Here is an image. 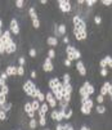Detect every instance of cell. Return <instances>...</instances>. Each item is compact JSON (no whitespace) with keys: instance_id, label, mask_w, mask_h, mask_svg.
Segmentation results:
<instances>
[{"instance_id":"6da1fadb","label":"cell","mask_w":112,"mask_h":130,"mask_svg":"<svg viewBox=\"0 0 112 130\" xmlns=\"http://www.w3.org/2000/svg\"><path fill=\"white\" fill-rule=\"evenodd\" d=\"M36 85L32 80H27L25 84H23V91L26 93V94L31 98H35V90H36Z\"/></svg>"},{"instance_id":"7a4b0ae2","label":"cell","mask_w":112,"mask_h":130,"mask_svg":"<svg viewBox=\"0 0 112 130\" xmlns=\"http://www.w3.org/2000/svg\"><path fill=\"white\" fill-rule=\"evenodd\" d=\"M45 101H46V103H48V106L50 108H55V107H57V104H58V102L55 101V98H54L52 91H48L46 94H45Z\"/></svg>"},{"instance_id":"3957f363","label":"cell","mask_w":112,"mask_h":130,"mask_svg":"<svg viewBox=\"0 0 112 130\" xmlns=\"http://www.w3.org/2000/svg\"><path fill=\"white\" fill-rule=\"evenodd\" d=\"M58 8L61 12L63 13H68L72 10V7H71V3L70 2H66V0H59L58 2Z\"/></svg>"},{"instance_id":"277c9868","label":"cell","mask_w":112,"mask_h":130,"mask_svg":"<svg viewBox=\"0 0 112 130\" xmlns=\"http://www.w3.org/2000/svg\"><path fill=\"white\" fill-rule=\"evenodd\" d=\"M9 30H10V32H12V34H14V35H20L21 28H20V23H18V21L15 20V18H13V20L10 21Z\"/></svg>"},{"instance_id":"5b68a950","label":"cell","mask_w":112,"mask_h":130,"mask_svg":"<svg viewBox=\"0 0 112 130\" xmlns=\"http://www.w3.org/2000/svg\"><path fill=\"white\" fill-rule=\"evenodd\" d=\"M17 52V44L13 41V40H9L7 44H5V53L7 54H13Z\"/></svg>"},{"instance_id":"8992f818","label":"cell","mask_w":112,"mask_h":130,"mask_svg":"<svg viewBox=\"0 0 112 130\" xmlns=\"http://www.w3.org/2000/svg\"><path fill=\"white\" fill-rule=\"evenodd\" d=\"M61 84H62V83L59 81V79H58V77H52V79L48 81V86H49V89H50V90L57 89Z\"/></svg>"},{"instance_id":"52a82bcc","label":"cell","mask_w":112,"mask_h":130,"mask_svg":"<svg viewBox=\"0 0 112 130\" xmlns=\"http://www.w3.org/2000/svg\"><path fill=\"white\" fill-rule=\"evenodd\" d=\"M43 70L45 71V72H52L53 70H54V66H53V63H52V59L50 58H45V61H44V64H43Z\"/></svg>"},{"instance_id":"ba28073f","label":"cell","mask_w":112,"mask_h":130,"mask_svg":"<svg viewBox=\"0 0 112 130\" xmlns=\"http://www.w3.org/2000/svg\"><path fill=\"white\" fill-rule=\"evenodd\" d=\"M76 70H77V72L80 73L81 76L86 75V68H85V64H84L83 61H77L76 62Z\"/></svg>"},{"instance_id":"9c48e42d","label":"cell","mask_w":112,"mask_h":130,"mask_svg":"<svg viewBox=\"0 0 112 130\" xmlns=\"http://www.w3.org/2000/svg\"><path fill=\"white\" fill-rule=\"evenodd\" d=\"M48 109H49V106H48V103H43L41 106H40V109L37 111V113H39V117H43V116H45L46 113H48Z\"/></svg>"},{"instance_id":"30bf717a","label":"cell","mask_w":112,"mask_h":130,"mask_svg":"<svg viewBox=\"0 0 112 130\" xmlns=\"http://www.w3.org/2000/svg\"><path fill=\"white\" fill-rule=\"evenodd\" d=\"M5 73L10 77V76H15L17 75V67L15 66H8L5 68Z\"/></svg>"},{"instance_id":"8fae6325","label":"cell","mask_w":112,"mask_h":130,"mask_svg":"<svg viewBox=\"0 0 112 130\" xmlns=\"http://www.w3.org/2000/svg\"><path fill=\"white\" fill-rule=\"evenodd\" d=\"M58 39L55 38V36H49V38H46V44L50 45V46H57L58 45Z\"/></svg>"},{"instance_id":"7c38bea8","label":"cell","mask_w":112,"mask_h":130,"mask_svg":"<svg viewBox=\"0 0 112 130\" xmlns=\"http://www.w3.org/2000/svg\"><path fill=\"white\" fill-rule=\"evenodd\" d=\"M109 88H111V83L106 81V83L103 84V86L101 88V93H99V94H101V95H103V97H104V95H107V94H108V89H109Z\"/></svg>"},{"instance_id":"4fadbf2b","label":"cell","mask_w":112,"mask_h":130,"mask_svg":"<svg viewBox=\"0 0 112 130\" xmlns=\"http://www.w3.org/2000/svg\"><path fill=\"white\" fill-rule=\"evenodd\" d=\"M75 39H76L77 41H83V40L88 39V32L86 31H80L79 34L75 35Z\"/></svg>"},{"instance_id":"5bb4252c","label":"cell","mask_w":112,"mask_h":130,"mask_svg":"<svg viewBox=\"0 0 112 130\" xmlns=\"http://www.w3.org/2000/svg\"><path fill=\"white\" fill-rule=\"evenodd\" d=\"M84 86H85V89H86V91H88V94H89V95L94 94L95 89H94V86H93L89 81H85V83H84Z\"/></svg>"},{"instance_id":"9a60e30c","label":"cell","mask_w":112,"mask_h":130,"mask_svg":"<svg viewBox=\"0 0 112 130\" xmlns=\"http://www.w3.org/2000/svg\"><path fill=\"white\" fill-rule=\"evenodd\" d=\"M79 94H80V97H81V98H86V99H88V98H90V95L88 94V91H86V89H85V86H84V85L79 89Z\"/></svg>"},{"instance_id":"2e32d148","label":"cell","mask_w":112,"mask_h":130,"mask_svg":"<svg viewBox=\"0 0 112 130\" xmlns=\"http://www.w3.org/2000/svg\"><path fill=\"white\" fill-rule=\"evenodd\" d=\"M31 106H32V111H34V112H37V111L40 109V102L37 99H34L31 102Z\"/></svg>"},{"instance_id":"e0dca14e","label":"cell","mask_w":112,"mask_h":130,"mask_svg":"<svg viewBox=\"0 0 112 130\" xmlns=\"http://www.w3.org/2000/svg\"><path fill=\"white\" fill-rule=\"evenodd\" d=\"M28 15H30V18L34 21V20H37V13H36V9L34 8V7H31L30 9H28Z\"/></svg>"},{"instance_id":"ac0fdd59","label":"cell","mask_w":112,"mask_h":130,"mask_svg":"<svg viewBox=\"0 0 112 130\" xmlns=\"http://www.w3.org/2000/svg\"><path fill=\"white\" fill-rule=\"evenodd\" d=\"M37 124H39V121H37L35 117L34 119H30V122H28V127L31 129V130H35L36 129V126H37Z\"/></svg>"},{"instance_id":"d6986e66","label":"cell","mask_w":112,"mask_h":130,"mask_svg":"<svg viewBox=\"0 0 112 130\" xmlns=\"http://www.w3.org/2000/svg\"><path fill=\"white\" fill-rule=\"evenodd\" d=\"M72 115H73V111H72L70 107L65 109V120H70V119L72 117Z\"/></svg>"},{"instance_id":"ffe728a7","label":"cell","mask_w":112,"mask_h":130,"mask_svg":"<svg viewBox=\"0 0 112 130\" xmlns=\"http://www.w3.org/2000/svg\"><path fill=\"white\" fill-rule=\"evenodd\" d=\"M95 111H97V113H99V115H103V113H106V107H104L103 104H97V107H95Z\"/></svg>"},{"instance_id":"44dd1931","label":"cell","mask_w":112,"mask_h":130,"mask_svg":"<svg viewBox=\"0 0 112 130\" xmlns=\"http://www.w3.org/2000/svg\"><path fill=\"white\" fill-rule=\"evenodd\" d=\"M65 120V109H58V116H57V122H62Z\"/></svg>"},{"instance_id":"7402d4cb","label":"cell","mask_w":112,"mask_h":130,"mask_svg":"<svg viewBox=\"0 0 112 130\" xmlns=\"http://www.w3.org/2000/svg\"><path fill=\"white\" fill-rule=\"evenodd\" d=\"M58 32H59V35L61 36H63V35H66V32H67V26L66 25H59L58 26Z\"/></svg>"},{"instance_id":"603a6c76","label":"cell","mask_w":112,"mask_h":130,"mask_svg":"<svg viewBox=\"0 0 112 130\" xmlns=\"http://www.w3.org/2000/svg\"><path fill=\"white\" fill-rule=\"evenodd\" d=\"M2 111H4V112L7 113L8 111H10L12 109V103H9V102H7V103H4L3 106H2V108H0Z\"/></svg>"},{"instance_id":"cb8c5ba5","label":"cell","mask_w":112,"mask_h":130,"mask_svg":"<svg viewBox=\"0 0 112 130\" xmlns=\"http://www.w3.org/2000/svg\"><path fill=\"white\" fill-rule=\"evenodd\" d=\"M23 108H25V112H26V113L34 112V111H32V106H31V102H26L25 106H23Z\"/></svg>"},{"instance_id":"d4e9b609","label":"cell","mask_w":112,"mask_h":130,"mask_svg":"<svg viewBox=\"0 0 112 130\" xmlns=\"http://www.w3.org/2000/svg\"><path fill=\"white\" fill-rule=\"evenodd\" d=\"M81 20H83V18H81L79 14H75V15L72 17V23H73V26H76V25H77Z\"/></svg>"},{"instance_id":"484cf974","label":"cell","mask_w":112,"mask_h":130,"mask_svg":"<svg viewBox=\"0 0 112 130\" xmlns=\"http://www.w3.org/2000/svg\"><path fill=\"white\" fill-rule=\"evenodd\" d=\"M80 109H81V113H83V115H90V113H91V109H89V108L85 107L84 104H81V108H80Z\"/></svg>"},{"instance_id":"4316f807","label":"cell","mask_w":112,"mask_h":130,"mask_svg":"<svg viewBox=\"0 0 112 130\" xmlns=\"http://www.w3.org/2000/svg\"><path fill=\"white\" fill-rule=\"evenodd\" d=\"M63 89H65V91H67V93H70V94H72L73 88H72L71 83H70V84H63Z\"/></svg>"},{"instance_id":"83f0119b","label":"cell","mask_w":112,"mask_h":130,"mask_svg":"<svg viewBox=\"0 0 112 130\" xmlns=\"http://www.w3.org/2000/svg\"><path fill=\"white\" fill-rule=\"evenodd\" d=\"M17 75L18 76H23L25 75V67L23 66H17Z\"/></svg>"},{"instance_id":"f1b7e54d","label":"cell","mask_w":112,"mask_h":130,"mask_svg":"<svg viewBox=\"0 0 112 130\" xmlns=\"http://www.w3.org/2000/svg\"><path fill=\"white\" fill-rule=\"evenodd\" d=\"M55 55H57V53H55V50H54L53 48H50V49L48 50V58L53 59V58H55Z\"/></svg>"},{"instance_id":"f546056e","label":"cell","mask_w":112,"mask_h":130,"mask_svg":"<svg viewBox=\"0 0 112 130\" xmlns=\"http://www.w3.org/2000/svg\"><path fill=\"white\" fill-rule=\"evenodd\" d=\"M84 106H85V107H88L89 109H91L93 107H94V102H93V99H90V98H89V99L84 103Z\"/></svg>"},{"instance_id":"4dcf8cb0","label":"cell","mask_w":112,"mask_h":130,"mask_svg":"<svg viewBox=\"0 0 112 130\" xmlns=\"http://www.w3.org/2000/svg\"><path fill=\"white\" fill-rule=\"evenodd\" d=\"M103 59L106 61V63H107V67L112 68V57H109V55H106V57H104Z\"/></svg>"},{"instance_id":"1f68e13d","label":"cell","mask_w":112,"mask_h":130,"mask_svg":"<svg viewBox=\"0 0 112 130\" xmlns=\"http://www.w3.org/2000/svg\"><path fill=\"white\" fill-rule=\"evenodd\" d=\"M28 55H30L31 58H36V55H37L36 49H35V48H30V50H28Z\"/></svg>"},{"instance_id":"d6a6232c","label":"cell","mask_w":112,"mask_h":130,"mask_svg":"<svg viewBox=\"0 0 112 130\" xmlns=\"http://www.w3.org/2000/svg\"><path fill=\"white\" fill-rule=\"evenodd\" d=\"M57 116H58V109H53L52 113H50V119L53 121H57Z\"/></svg>"},{"instance_id":"836d02e7","label":"cell","mask_w":112,"mask_h":130,"mask_svg":"<svg viewBox=\"0 0 112 130\" xmlns=\"http://www.w3.org/2000/svg\"><path fill=\"white\" fill-rule=\"evenodd\" d=\"M36 99L39 101L40 103H44V102H45V94H44L43 91H40V93H39V95H37V98H36Z\"/></svg>"},{"instance_id":"e575fe53","label":"cell","mask_w":112,"mask_h":130,"mask_svg":"<svg viewBox=\"0 0 112 130\" xmlns=\"http://www.w3.org/2000/svg\"><path fill=\"white\" fill-rule=\"evenodd\" d=\"M70 81H71V76L68 75V73H65V75H63V83L62 84H70Z\"/></svg>"},{"instance_id":"d590c367","label":"cell","mask_w":112,"mask_h":130,"mask_svg":"<svg viewBox=\"0 0 112 130\" xmlns=\"http://www.w3.org/2000/svg\"><path fill=\"white\" fill-rule=\"evenodd\" d=\"M94 23H95V25H101V23H102V17H101L99 14H95V15H94Z\"/></svg>"},{"instance_id":"8d00e7d4","label":"cell","mask_w":112,"mask_h":130,"mask_svg":"<svg viewBox=\"0 0 112 130\" xmlns=\"http://www.w3.org/2000/svg\"><path fill=\"white\" fill-rule=\"evenodd\" d=\"M23 5H25V2H23V0H17V2H15V7H17L18 9H22Z\"/></svg>"},{"instance_id":"74e56055","label":"cell","mask_w":112,"mask_h":130,"mask_svg":"<svg viewBox=\"0 0 112 130\" xmlns=\"http://www.w3.org/2000/svg\"><path fill=\"white\" fill-rule=\"evenodd\" d=\"M0 89H2V90H0V91H2V93H4V94H7L8 95V93H9V86L5 84V85H3L2 88H0Z\"/></svg>"},{"instance_id":"f35d334b","label":"cell","mask_w":112,"mask_h":130,"mask_svg":"<svg viewBox=\"0 0 112 130\" xmlns=\"http://www.w3.org/2000/svg\"><path fill=\"white\" fill-rule=\"evenodd\" d=\"M39 125H40V126H45V125H46V117H45V116L39 117Z\"/></svg>"},{"instance_id":"ab89813d","label":"cell","mask_w":112,"mask_h":130,"mask_svg":"<svg viewBox=\"0 0 112 130\" xmlns=\"http://www.w3.org/2000/svg\"><path fill=\"white\" fill-rule=\"evenodd\" d=\"M32 26H34V28H40V21H39V18H37V20H34L32 21Z\"/></svg>"},{"instance_id":"60d3db41","label":"cell","mask_w":112,"mask_h":130,"mask_svg":"<svg viewBox=\"0 0 112 130\" xmlns=\"http://www.w3.org/2000/svg\"><path fill=\"white\" fill-rule=\"evenodd\" d=\"M75 50H76V48L73 45H67V48H66V53H75Z\"/></svg>"},{"instance_id":"b9f144b4","label":"cell","mask_w":112,"mask_h":130,"mask_svg":"<svg viewBox=\"0 0 112 130\" xmlns=\"http://www.w3.org/2000/svg\"><path fill=\"white\" fill-rule=\"evenodd\" d=\"M95 4H97L95 0H86V2H85V5L86 7H93V5H95Z\"/></svg>"},{"instance_id":"7bdbcfd3","label":"cell","mask_w":112,"mask_h":130,"mask_svg":"<svg viewBox=\"0 0 112 130\" xmlns=\"http://www.w3.org/2000/svg\"><path fill=\"white\" fill-rule=\"evenodd\" d=\"M95 101H97V103H98V104H102V103L104 102V97L99 94V95H97V98H95Z\"/></svg>"},{"instance_id":"ee69618b","label":"cell","mask_w":112,"mask_h":130,"mask_svg":"<svg viewBox=\"0 0 112 130\" xmlns=\"http://www.w3.org/2000/svg\"><path fill=\"white\" fill-rule=\"evenodd\" d=\"M5 120H7V113L0 109V121H5Z\"/></svg>"},{"instance_id":"f6af8a7d","label":"cell","mask_w":112,"mask_h":130,"mask_svg":"<svg viewBox=\"0 0 112 130\" xmlns=\"http://www.w3.org/2000/svg\"><path fill=\"white\" fill-rule=\"evenodd\" d=\"M75 58H76V61H80V58H81V52L79 49L75 50Z\"/></svg>"},{"instance_id":"bcb514c9","label":"cell","mask_w":112,"mask_h":130,"mask_svg":"<svg viewBox=\"0 0 112 130\" xmlns=\"http://www.w3.org/2000/svg\"><path fill=\"white\" fill-rule=\"evenodd\" d=\"M107 75H108L107 68H101V76H102V77H106Z\"/></svg>"},{"instance_id":"7dc6e473","label":"cell","mask_w":112,"mask_h":130,"mask_svg":"<svg viewBox=\"0 0 112 130\" xmlns=\"http://www.w3.org/2000/svg\"><path fill=\"white\" fill-rule=\"evenodd\" d=\"M99 67H101V68H107V63H106V61H104L103 58L99 61Z\"/></svg>"},{"instance_id":"c3c4849f","label":"cell","mask_w":112,"mask_h":130,"mask_svg":"<svg viewBox=\"0 0 112 130\" xmlns=\"http://www.w3.org/2000/svg\"><path fill=\"white\" fill-rule=\"evenodd\" d=\"M63 130H75V129H73V126L71 124H65L63 125Z\"/></svg>"},{"instance_id":"681fc988","label":"cell","mask_w":112,"mask_h":130,"mask_svg":"<svg viewBox=\"0 0 112 130\" xmlns=\"http://www.w3.org/2000/svg\"><path fill=\"white\" fill-rule=\"evenodd\" d=\"M18 63H20V66H23V64L26 63V59H25V57H20V58H18Z\"/></svg>"},{"instance_id":"f907efd6","label":"cell","mask_w":112,"mask_h":130,"mask_svg":"<svg viewBox=\"0 0 112 130\" xmlns=\"http://www.w3.org/2000/svg\"><path fill=\"white\" fill-rule=\"evenodd\" d=\"M102 4L106 5V7H109V5H112V0H103Z\"/></svg>"},{"instance_id":"816d5d0a","label":"cell","mask_w":112,"mask_h":130,"mask_svg":"<svg viewBox=\"0 0 112 130\" xmlns=\"http://www.w3.org/2000/svg\"><path fill=\"white\" fill-rule=\"evenodd\" d=\"M63 64H65L66 67H71V64H72V62H71L70 59H67V58H66V59L63 61Z\"/></svg>"},{"instance_id":"f5cc1de1","label":"cell","mask_w":112,"mask_h":130,"mask_svg":"<svg viewBox=\"0 0 112 130\" xmlns=\"http://www.w3.org/2000/svg\"><path fill=\"white\" fill-rule=\"evenodd\" d=\"M0 77H2V79H3V80H4V81H7V80H8V77H9V76H8V75H7V73H5V72H2V75H0Z\"/></svg>"},{"instance_id":"db71d44e","label":"cell","mask_w":112,"mask_h":130,"mask_svg":"<svg viewBox=\"0 0 112 130\" xmlns=\"http://www.w3.org/2000/svg\"><path fill=\"white\" fill-rule=\"evenodd\" d=\"M0 54H2V55L5 54V45H3V44L0 45Z\"/></svg>"},{"instance_id":"11a10c76","label":"cell","mask_w":112,"mask_h":130,"mask_svg":"<svg viewBox=\"0 0 112 130\" xmlns=\"http://www.w3.org/2000/svg\"><path fill=\"white\" fill-rule=\"evenodd\" d=\"M37 77V72L36 71H31V79H36Z\"/></svg>"},{"instance_id":"9f6ffc18","label":"cell","mask_w":112,"mask_h":130,"mask_svg":"<svg viewBox=\"0 0 112 130\" xmlns=\"http://www.w3.org/2000/svg\"><path fill=\"white\" fill-rule=\"evenodd\" d=\"M55 130H63V125L62 124H57L55 125Z\"/></svg>"},{"instance_id":"6f0895ef","label":"cell","mask_w":112,"mask_h":130,"mask_svg":"<svg viewBox=\"0 0 112 130\" xmlns=\"http://www.w3.org/2000/svg\"><path fill=\"white\" fill-rule=\"evenodd\" d=\"M63 43L65 44H68L70 43V38H68V36H65V38H63Z\"/></svg>"},{"instance_id":"680465c9","label":"cell","mask_w":112,"mask_h":130,"mask_svg":"<svg viewBox=\"0 0 112 130\" xmlns=\"http://www.w3.org/2000/svg\"><path fill=\"white\" fill-rule=\"evenodd\" d=\"M5 83H7V81H4V80H3L2 77H0V88H2L3 85H5Z\"/></svg>"},{"instance_id":"91938a15","label":"cell","mask_w":112,"mask_h":130,"mask_svg":"<svg viewBox=\"0 0 112 130\" xmlns=\"http://www.w3.org/2000/svg\"><path fill=\"white\" fill-rule=\"evenodd\" d=\"M80 130H90V127H88V126H85V125H83V126L80 127Z\"/></svg>"},{"instance_id":"94428289","label":"cell","mask_w":112,"mask_h":130,"mask_svg":"<svg viewBox=\"0 0 112 130\" xmlns=\"http://www.w3.org/2000/svg\"><path fill=\"white\" fill-rule=\"evenodd\" d=\"M77 4H79V5H83V4H85V2H84V0H79Z\"/></svg>"},{"instance_id":"6125c7cd","label":"cell","mask_w":112,"mask_h":130,"mask_svg":"<svg viewBox=\"0 0 112 130\" xmlns=\"http://www.w3.org/2000/svg\"><path fill=\"white\" fill-rule=\"evenodd\" d=\"M48 2H46V0H41V2H40V4H43V5H45Z\"/></svg>"},{"instance_id":"be15d7a7","label":"cell","mask_w":112,"mask_h":130,"mask_svg":"<svg viewBox=\"0 0 112 130\" xmlns=\"http://www.w3.org/2000/svg\"><path fill=\"white\" fill-rule=\"evenodd\" d=\"M2 27H3V20H0V30H2Z\"/></svg>"},{"instance_id":"e7e4bbea","label":"cell","mask_w":112,"mask_h":130,"mask_svg":"<svg viewBox=\"0 0 112 130\" xmlns=\"http://www.w3.org/2000/svg\"><path fill=\"white\" fill-rule=\"evenodd\" d=\"M109 97H111V101H112V91L109 93Z\"/></svg>"},{"instance_id":"03108f58","label":"cell","mask_w":112,"mask_h":130,"mask_svg":"<svg viewBox=\"0 0 112 130\" xmlns=\"http://www.w3.org/2000/svg\"><path fill=\"white\" fill-rule=\"evenodd\" d=\"M0 45H2V38H0Z\"/></svg>"},{"instance_id":"003e7915","label":"cell","mask_w":112,"mask_h":130,"mask_svg":"<svg viewBox=\"0 0 112 130\" xmlns=\"http://www.w3.org/2000/svg\"><path fill=\"white\" fill-rule=\"evenodd\" d=\"M44 130H50V129H44Z\"/></svg>"}]
</instances>
